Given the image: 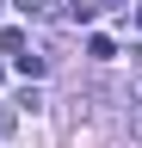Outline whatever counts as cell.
I'll return each instance as SVG.
<instances>
[{
  "label": "cell",
  "mask_w": 142,
  "mask_h": 148,
  "mask_svg": "<svg viewBox=\"0 0 142 148\" xmlns=\"http://www.w3.org/2000/svg\"><path fill=\"white\" fill-rule=\"evenodd\" d=\"M86 56H93V62H111L117 43H111V37H93V43H86Z\"/></svg>",
  "instance_id": "obj_1"
},
{
  "label": "cell",
  "mask_w": 142,
  "mask_h": 148,
  "mask_svg": "<svg viewBox=\"0 0 142 148\" xmlns=\"http://www.w3.org/2000/svg\"><path fill=\"white\" fill-rule=\"evenodd\" d=\"M12 68H19V74H31V80H37V74H43V56H12Z\"/></svg>",
  "instance_id": "obj_2"
},
{
  "label": "cell",
  "mask_w": 142,
  "mask_h": 148,
  "mask_svg": "<svg viewBox=\"0 0 142 148\" xmlns=\"http://www.w3.org/2000/svg\"><path fill=\"white\" fill-rule=\"evenodd\" d=\"M0 80H6V68H0Z\"/></svg>",
  "instance_id": "obj_3"
},
{
  "label": "cell",
  "mask_w": 142,
  "mask_h": 148,
  "mask_svg": "<svg viewBox=\"0 0 142 148\" xmlns=\"http://www.w3.org/2000/svg\"><path fill=\"white\" fill-rule=\"evenodd\" d=\"M0 130H6V117H0Z\"/></svg>",
  "instance_id": "obj_4"
}]
</instances>
